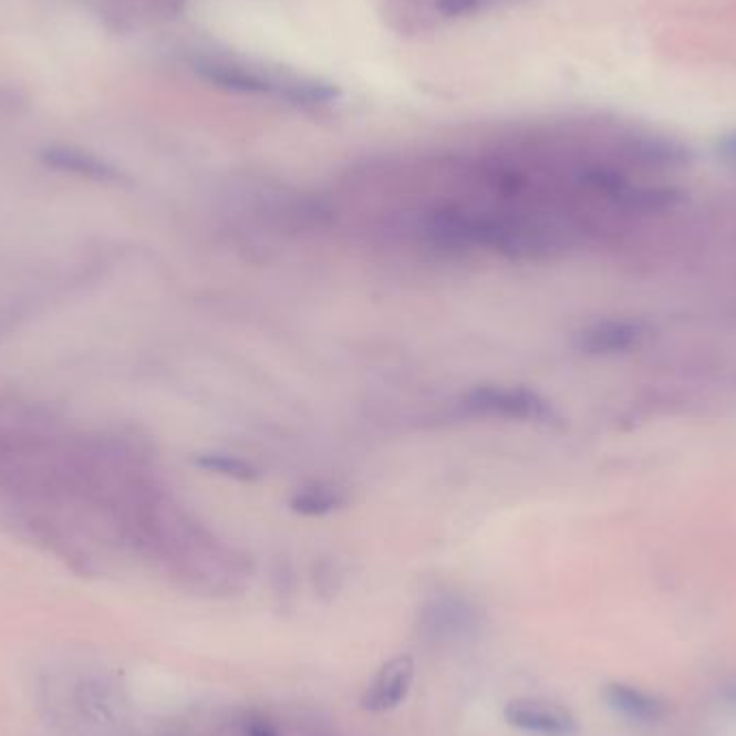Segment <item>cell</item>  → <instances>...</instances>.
Returning a JSON list of instances; mask_svg holds the SVG:
<instances>
[{
    "label": "cell",
    "instance_id": "obj_1",
    "mask_svg": "<svg viewBox=\"0 0 736 736\" xmlns=\"http://www.w3.org/2000/svg\"><path fill=\"white\" fill-rule=\"evenodd\" d=\"M196 70L205 76L232 91L250 93V95H263L271 100H280L293 106H309L319 108L334 102V91L325 84H319L314 80L293 76L287 72H280L276 68H268L263 63H252L241 56L232 54H205L196 61Z\"/></svg>",
    "mask_w": 736,
    "mask_h": 736
},
{
    "label": "cell",
    "instance_id": "obj_4",
    "mask_svg": "<svg viewBox=\"0 0 736 736\" xmlns=\"http://www.w3.org/2000/svg\"><path fill=\"white\" fill-rule=\"evenodd\" d=\"M478 622L476 608L457 594H439L431 599L418 616L423 635L437 644L467 640L476 633Z\"/></svg>",
    "mask_w": 736,
    "mask_h": 736
},
{
    "label": "cell",
    "instance_id": "obj_2",
    "mask_svg": "<svg viewBox=\"0 0 736 736\" xmlns=\"http://www.w3.org/2000/svg\"><path fill=\"white\" fill-rule=\"evenodd\" d=\"M462 407L471 416L502 421L545 423L553 416L549 403L537 392L517 386H478L465 392Z\"/></svg>",
    "mask_w": 736,
    "mask_h": 736
},
{
    "label": "cell",
    "instance_id": "obj_6",
    "mask_svg": "<svg viewBox=\"0 0 736 736\" xmlns=\"http://www.w3.org/2000/svg\"><path fill=\"white\" fill-rule=\"evenodd\" d=\"M601 697L614 715L626 719L629 724L657 726L670 715L667 699L631 683L622 681L605 683L601 690Z\"/></svg>",
    "mask_w": 736,
    "mask_h": 736
},
{
    "label": "cell",
    "instance_id": "obj_9",
    "mask_svg": "<svg viewBox=\"0 0 736 736\" xmlns=\"http://www.w3.org/2000/svg\"><path fill=\"white\" fill-rule=\"evenodd\" d=\"M243 736H282L280 728L271 722L270 717L261 713H248L241 722Z\"/></svg>",
    "mask_w": 736,
    "mask_h": 736
},
{
    "label": "cell",
    "instance_id": "obj_7",
    "mask_svg": "<svg viewBox=\"0 0 736 736\" xmlns=\"http://www.w3.org/2000/svg\"><path fill=\"white\" fill-rule=\"evenodd\" d=\"M345 502L348 500L341 489L332 485H310L296 494V498L291 500V508L307 517H319L341 508Z\"/></svg>",
    "mask_w": 736,
    "mask_h": 736
},
{
    "label": "cell",
    "instance_id": "obj_3",
    "mask_svg": "<svg viewBox=\"0 0 736 736\" xmlns=\"http://www.w3.org/2000/svg\"><path fill=\"white\" fill-rule=\"evenodd\" d=\"M504 719L510 728L537 736L578 735V717L562 704L539 697H515L504 708Z\"/></svg>",
    "mask_w": 736,
    "mask_h": 736
},
{
    "label": "cell",
    "instance_id": "obj_5",
    "mask_svg": "<svg viewBox=\"0 0 736 736\" xmlns=\"http://www.w3.org/2000/svg\"><path fill=\"white\" fill-rule=\"evenodd\" d=\"M416 681V661L398 655L386 661L362 694V708L375 715L396 711L412 694Z\"/></svg>",
    "mask_w": 736,
    "mask_h": 736
},
{
    "label": "cell",
    "instance_id": "obj_8",
    "mask_svg": "<svg viewBox=\"0 0 736 736\" xmlns=\"http://www.w3.org/2000/svg\"><path fill=\"white\" fill-rule=\"evenodd\" d=\"M196 464L209 471H216V474H222V476H229V478H235V480H252L259 476V469L235 455H227V453H207V455H200L196 459Z\"/></svg>",
    "mask_w": 736,
    "mask_h": 736
},
{
    "label": "cell",
    "instance_id": "obj_11",
    "mask_svg": "<svg viewBox=\"0 0 736 736\" xmlns=\"http://www.w3.org/2000/svg\"><path fill=\"white\" fill-rule=\"evenodd\" d=\"M719 147H722V154L726 155V157H735L736 159V134L726 136Z\"/></svg>",
    "mask_w": 736,
    "mask_h": 736
},
{
    "label": "cell",
    "instance_id": "obj_10",
    "mask_svg": "<svg viewBox=\"0 0 736 736\" xmlns=\"http://www.w3.org/2000/svg\"><path fill=\"white\" fill-rule=\"evenodd\" d=\"M719 697L726 702V706H733V708H736V678L722 685Z\"/></svg>",
    "mask_w": 736,
    "mask_h": 736
}]
</instances>
